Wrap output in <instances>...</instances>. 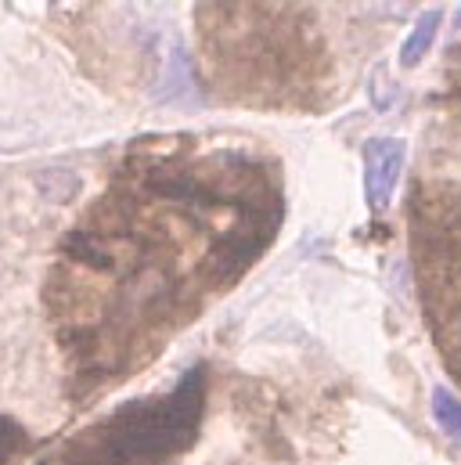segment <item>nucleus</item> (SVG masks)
Wrapping results in <instances>:
<instances>
[{"label": "nucleus", "instance_id": "nucleus-1", "mask_svg": "<svg viewBox=\"0 0 461 465\" xmlns=\"http://www.w3.org/2000/svg\"><path fill=\"white\" fill-rule=\"evenodd\" d=\"M281 163L191 134L133 141L58 242L44 303L76 408L162 357L270 252L285 224Z\"/></svg>", "mask_w": 461, "mask_h": 465}, {"label": "nucleus", "instance_id": "nucleus-2", "mask_svg": "<svg viewBox=\"0 0 461 465\" xmlns=\"http://www.w3.org/2000/svg\"><path fill=\"white\" fill-rule=\"evenodd\" d=\"M199 73L230 105L325 113L336 62L307 4H199Z\"/></svg>", "mask_w": 461, "mask_h": 465}, {"label": "nucleus", "instance_id": "nucleus-3", "mask_svg": "<svg viewBox=\"0 0 461 465\" xmlns=\"http://www.w3.org/2000/svg\"><path fill=\"white\" fill-rule=\"evenodd\" d=\"M210 368L195 364L170 393L141 397L91 422L40 465H177L199 440Z\"/></svg>", "mask_w": 461, "mask_h": 465}, {"label": "nucleus", "instance_id": "nucleus-4", "mask_svg": "<svg viewBox=\"0 0 461 465\" xmlns=\"http://www.w3.org/2000/svg\"><path fill=\"white\" fill-rule=\"evenodd\" d=\"M407 245L429 336L461 386V188L418 181L407 192Z\"/></svg>", "mask_w": 461, "mask_h": 465}, {"label": "nucleus", "instance_id": "nucleus-5", "mask_svg": "<svg viewBox=\"0 0 461 465\" xmlns=\"http://www.w3.org/2000/svg\"><path fill=\"white\" fill-rule=\"evenodd\" d=\"M404 141L397 137H375L364 144V199L371 213H382L397 192V181L404 173Z\"/></svg>", "mask_w": 461, "mask_h": 465}, {"label": "nucleus", "instance_id": "nucleus-6", "mask_svg": "<svg viewBox=\"0 0 461 465\" xmlns=\"http://www.w3.org/2000/svg\"><path fill=\"white\" fill-rule=\"evenodd\" d=\"M440 22H444V15L440 11H426L418 22H415V29H411V36L404 40V47H400V65H418L426 54H429V47H433V40H436V29H440Z\"/></svg>", "mask_w": 461, "mask_h": 465}, {"label": "nucleus", "instance_id": "nucleus-7", "mask_svg": "<svg viewBox=\"0 0 461 465\" xmlns=\"http://www.w3.org/2000/svg\"><path fill=\"white\" fill-rule=\"evenodd\" d=\"M433 415H436V422L447 430V437H455L461 444V404L444 390V386L433 390Z\"/></svg>", "mask_w": 461, "mask_h": 465}, {"label": "nucleus", "instance_id": "nucleus-8", "mask_svg": "<svg viewBox=\"0 0 461 465\" xmlns=\"http://www.w3.org/2000/svg\"><path fill=\"white\" fill-rule=\"evenodd\" d=\"M29 448V433L15 422V419H7V415H0V465L15 462L22 451Z\"/></svg>", "mask_w": 461, "mask_h": 465}, {"label": "nucleus", "instance_id": "nucleus-9", "mask_svg": "<svg viewBox=\"0 0 461 465\" xmlns=\"http://www.w3.org/2000/svg\"><path fill=\"white\" fill-rule=\"evenodd\" d=\"M458 62H461V44H458Z\"/></svg>", "mask_w": 461, "mask_h": 465}]
</instances>
